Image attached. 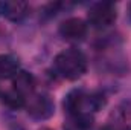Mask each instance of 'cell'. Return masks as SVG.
Returning <instances> with one entry per match:
<instances>
[{
	"label": "cell",
	"mask_w": 131,
	"mask_h": 130,
	"mask_svg": "<svg viewBox=\"0 0 131 130\" xmlns=\"http://www.w3.org/2000/svg\"><path fill=\"white\" fill-rule=\"evenodd\" d=\"M55 69L66 80H78L87 70V58L78 49H66L55 57Z\"/></svg>",
	"instance_id": "1"
},
{
	"label": "cell",
	"mask_w": 131,
	"mask_h": 130,
	"mask_svg": "<svg viewBox=\"0 0 131 130\" xmlns=\"http://www.w3.org/2000/svg\"><path fill=\"white\" fill-rule=\"evenodd\" d=\"M117 9L110 2H99L89 11V22L95 28H108L116 22Z\"/></svg>",
	"instance_id": "2"
},
{
	"label": "cell",
	"mask_w": 131,
	"mask_h": 130,
	"mask_svg": "<svg viewBox=\"0 0 131 130\" xmlns=\"http://www.w3.org/2000/svg\"><path fill=\"white\" fill-rule=\"evenodd\" d=\"M28 113L37 119H47L53 113V101L47 95H35L28 103Z\"/></svg>",
	"instance_id": "3"
},
{
	"label": "cell",
	"mask_w": 131,
	"mask_h": 130,
	"mask_svg": "<svg viewBox=\"0 0 131 130\" xmlns=\"http://www.w3.org/2000/svg\"><path fill=\"white\" fill-rule=\"evenodd\" d=\"M60 34L61 37H64L66 40H72V41H78L82 40L87 34V25L82 18L78 17H70L64 20L60 25Z\"/></svg>",
	"instance_id": "4"
},
{
	"label": "cell",
	"mask_w": 131,
	"mask_h": 130,
	"mask_svg": "<svg viewBox=\"0 0 131 130\" xmlns=\"http://www.w3.org/2000/svg\"><path fill=\"white\" fill-rule=\"evenodd\" d=\"M29 6L21 0H9L2 3V14L11 22H21L28 15Z\"/></svg>",
	"instance_id": "5"
},
{
	"label": "cell",
	"mask_w": 131,
	"mask_h": 130,
	"mask_svg": "<svg viewBox=\"0 0 131 130\" xmlns=\"http://www.w3.org/2000/svg\"><path fill=\"white\" fill-rule=\"evenodd\" d=\"M63 106H64V109L67 110V113L70 116L84 113V106H85V95H84V92L82 90H76V89L69 92L64 98Z\"/></svg>",
	"instance_id": "6"
},
{
	"label": "cell",
	"mask_w": 131,
	"mask_h": 130,
	"mask_svg": "<svg viewBox=\"0 0 131 130\" xmlns=\"http://www.w3.org/2000/svg\"><path fill=\"white\" fill-rule=\"evenodd\" d=\"M12 86H14V90L18 92L20 95L26 97L29 94H32L34 89H35V78L31 72H25V70H20L14 80H12Z\"/></svg>",
	"instance_id": "7"
},
{
	"label": "cell",
	"mask_w": 131,
	"mask_h": 130,
	"mask_svg": "<svg viewBox=\"0 0 131 130\" xmlns=\"http://www.w3.org/2000/svg\"><path fill=\"white\" fill-rule=\"evenodd\" d=\"M20 72V61L15 55H0V78H14Z\"/></svg>",
	"instance_id": "8"
},
{
	"label": "cell",
	"mask_w": 131,
	"mask_h": 130,
	"mask_svg": "<svg viewBox=\"0 0 131 130\" xmlns=\"http://www.w3.org/2000/svg\"><path fill=\"white\" fill-rule=\"evenodd\" d=\"M92 124H93V118L90 116V113H79V115H73L70 121H67L64 130H89Z\"/></svg>",
	"instance_id": "9"
},
{
	"label": "cell",
	"mask_w": 131,
	"mask_h": 130,
	"mask_svg": "<svg viewBox=\"0 0 131 130\" xmlns=\"http://www.w3.org/2000/svg\"><path fill=\"white\" fill-rule=\"evenodd\" d=\"M2 101H3L5 106H8L9 109H14V110L21 109V107L25 106V97L20 95L18 92H15L14 89L5 92V94L2 95Z\"/></svg>",
	"instance_id": "10"
},
{
	"label": "cell",
	"mask_w": 131,
	"mask_h": 130,
	"mask_svg": "<svg viewBox=\"0 0 131 130\" xmlns=\"http://www.w3.org/2000/svg\"><path fill=\"white\" fill-rule=\"evenodd\" d=\"M128 15H130V20H131V5H130V8H128Z\"/></svg>",
	"instance_id": "11"
},
{
	"label": "cell",
	"mask_w": 131,
	"mask_h": 130,
	"mask_svg": "<svg viewBox=\"0 0 131 130\" xmlns=\"http://www.w3.org/2000/svg\"><path fill=\"white\" fill-rule=\"evenodd\" d=\"M40 130H52V129H49V127H43V129H40Z\"/></svg>",
	"instance_id": "12"
},
{
	"label": "cell",
	"mask_w": 131,
	"mask_h": 130,
	"mask_svg": "<svg viewBox=\"0 0 131 130\" xmlns=\"http://www.w3.org/2000/svg\"><path fill=\"white\" fill-rule=\"evenodd\" d=\"M0 14H2V3H0Z\"/></svg>",
	"instance_id": "13"
},
{
	"label": "cell",
	"mask_w": 131,
	"mask_h": 130,
	"mask_svg": "<svg viewBox=\"0 0 131 130\" xmlns=\"http://www.w3.org/2000/svg\"><path fill=\"white\" fill-rule=\"evenodd\" d=\"M127 130H130V129H127Z\"/></svg>",
	"instance_id": "14"
}]
</instances>
